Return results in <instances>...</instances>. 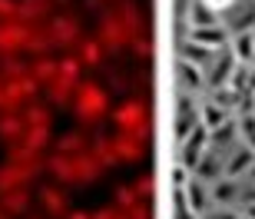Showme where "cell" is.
Returning a JSON list of instances; mask_svg holds the SVG:
<instances>
[{"label":"cell","mask_w":255,"mask_h":219,"mask_svg":"<svg viewBox=\"0 0 255 219\" xmlns=\"http://www.w3.org/2000/svg\"><path fill=\"white\" fill-rule=\"evenodd\" d=\"M70 106H73V116H76V123H80V126H96L106 113H110V96H106V90L100 83L83 80Z\"/></svg>","instance_id":"6da1fadb"},{"label":"cell","mask_w":255,"mask_h":219,"mask_svg":"<svg viewBox=\"0 0 255 219\" xmlns=\"http://www.w3.org/2000/svg\"><path fill=\"white\" fill-rule=\"evenodd\" d=\"M80 83H83V63H80L76 57H60V73H57V80L47 86L50 106L73 103V96H76V90H80Z\"/></svg>","instance_id":"7a4b0ae2"},{"label":"cell","mask_w":255,"mask_h":219,"mask_svg":"<svg viewBox=\"0 0 255 219\" xmlns=\"http://www.w3.org/2000/svg\"><path fill=\"white\" fill-rule=\"evenodd\" d=\"M113 123L120 133H129L136 136V140H146V133H149V116H146V103L142 100H136V96H129V100H123V103L113 110Z\"/></svg>","instance_id":"3957f363"},{"label":"cell","mask_w":255,"mask_h":219,"mask_svg":"<svg viewBox=\"0 0 255 219\" xmlns=\"http://www.w3.org/2000/svg\"><path fill=\"white\" fill-rule=\"evenodd\" d=\"M96 40L103 43V50H113V53H120L123 47H129V43H132L129 30H126V23H123V17H120V13H113V10L100 17V27H96Z\"/></svg>","instance_id":"277c9868"},{"label":"cell","mask_w":255,"mask_h":219,"mask_svg":"<svg viewBox=\"0 0 255 219\" xmlns=\"http://www.w3.org/2000/svg\"><path fill=\"white\" fill-rule=\"evenodd\" d=\"M47 30H50L53 47H60V50H66V47H73V43L83 40L80 17H73V13H53V17L47 20Z\"/></svg>","instance_id":"5b68a950"},{"label":"cell","mask_w":255,"mask_h":219,"mask_svg":"<svg viewBox=\"0 0 255 219\" xmlns=\"http://www.w3.org/2000/svg\"><path fill=\"white\" fill-rule=\"evenodd\" d=\"M30 37V23H23L20 17L0 20V57H13V53H23Z\"/></svg>","instance_id":"8992f818"},{"label":"cell","mask_w":255,"mask_h":219,"mask_svg":"<svg viewBox=\"0 0 255 219\" xmlns=\"http://www.w3.org/2000/svg\"><path fill=\"white\" fill-rule=\"evenodd\" d=\"M37 200H40V206H43V213L53 216V219H66L70 210H73V206H70V193L60 190V183H40Z\"/></svg>","instance_id":"52a82bcc"},{"label":"cell","mask_w":255,"mask_h":219,"mask_svg":"<svg viewBox=\"0 0 255 219\" xmlns=\"http://www.w3.org/2000/svg\"><path fill=\"white\" fill-rule=\"evenodd\" d=\"M179 146H182L179 163H182V166H189V170H196V166H199V160L206 156V150L212 146V140H209V130H206L202 123H199V126L192 130L189 136H186V140H182Z\"/></svg>","instance_id":"ba28073f"},{"label":"cell","mask_w":255,"mask_h":219,"mask_svg":"<svg viewBox=\"0 0 255 219\" xmlns=\"http://www.w3.org/2000/svg\"><path fill=\"white\" fill-rule=\"evenodd\" d=\"M103 176V163L96 160L93 153H76L73 156V186H93Z\"/></svg>","instance_id":"9c48e42d"},{"label":"cell","mask_w":255,"mask_h":219,"mask_svg":"<svg viewBox=\"0 0 255 219\" xmlns=\"http://www.w3.org/2000/svg\"><path fill=\"white\" fill-rule=\"evenodd\" d=\"M53 0H17V17L23 20V23H47L50 17H53Z\"/></svg>","instance_id":"30bf717a"},{"label":"cell","mask_w":255,"mask_h":219,"mask_svg":"<svg viewBox=\"0 0 255 219\" xmlns=\"http://www.w3.org/2000/svg\"><path fill=\"white\" fill-rule=\"evenodd\" d=\"M182 193H186V206H189L196 216H206L209 206H212V196H209V183H202L199 176H192V180L182 186Z\"/></svg>","instance_id":"8fae6325"},{"label":"cell","mask_w":255,"mask_h":219,"mask_svg":"<svg viewBox=\"0 0 255 219\" xmlns=\"http://www.w3.org/2000/svg\"><path fill=\"white\" fill-rule=\"evenodd\" d=\"M186 40H192V43H199V47H209V50H222L229 43V30L222 27V23H216V27H199V30H189L186 33Z\"/></svg>","instance_id":"7c38bea8"},{"label":"cell","mask_w":255,"mask_h":219,"mask_svg":"<svg viewBox=\"0 0 255 219\" xmlns=\"http://www.w3.org/2000/svg\"><path fill=\"white\" fill-rule=\"evenodd\" d=\"M192 176H199V180L209 183V186H212L219 176H226V160L216 153V146H209V150H206V156L199 160V166L192 170Z\"/></svg>","instance_id":"4fadbf2b"},{"label":"cell","mask_w":255,"mask_h":219,"mask_svg":"<svg viewBox=\"0 0 255 219\" xmlns=\"http://www.w3.org/2000/svg\"><path fill=\"white\" fill-rule=\"evenodd\" d=\"M37 180L33 173H27L23 166H17V163H0V193L7 190H20V186H30V183Z\"/></svg>","instance_id":"5bb4252c"},{"label":"cell","mask_w":255,"mask_h":219,"mask_svg":"<svg viewBox=\"0 0 255 219\" xmlns=\"http://www.w3.org/2000/svg\"><path fill=\"white\" fill-rule=\"evenodd\" d=\"M47 173L60 186H73V156L66 153H50L47 156Z\"/></svg>","instance_id":"9a60e30c"},{"label":"cell","mask_w":255,"mask_h":219,"mask_svg":"<svg viewBox=\"0 0 255 219\" xmlns=\"http://www.w3.org/2000/svg\"><path fill=\"white\" fill-rule=\"evenodd\" d=\"M30 186H20V190H7V193H0V210L7 213V216H23L30 206Z\"/></svg>","instance_id":"2e32d148"},{"label":"cell","mask_w":255,"mask_h":219,"mask_svg":"<svg viewBox=\"0 0 255 219\" xmlns=\"http://www.w3.org/2000/svg\"><path fill=\"white\" fill-rule=\"evenodd\" d=\"M209 196H212V203H216V206H229V203H236L239 196H242L239 180H232V176H219V180L209 186Z\"/></svg>","instance_id":"e0dca14e"},{"label":"cell","mask_w":255,"mask_h":219,"mask_svg":"<svg viewBox=\"0 0 255 219\" xmlns=\"http://www.w3.org/2000/svg\"><path fill=\"white\" fill-rule=\"evenodd\" d=\"M57 73H60V60L57 57H33L30 60V76L37 80L40 86H50L53 80H57Z\"/></svg>","instance_id":"ac0fdd59"},{"label":"cell","mask_w":255,"mask_h":219,"mask_svg":"<svg viewBox=\"0 0 255 219\" xmlns=\"http://www.w3.org/2000/svg\"><path fill=\"white\" fill-rule=\"evenodd\" d=\"M50 50H53V40H50L47 23H33V27H30V37H27L23 53H30V57H47Z\"/></svg>","instance_id":"d6986e66"},{"label":"cell","mask_w":255,"mask_h":219,"mask_svg":"<svg viewBox=\"0 0 255 219\" xmlns=\"http://www.w3.org/2000/svg\"><path fill=\"white\" fill-rule=\"evenodd\" d=\"M86 150H90V140H86V133H80V130H66L63 136L53 140V153L76 156V153H86Z\"/></svg>","instance_id":"ffe728a7"},{"label":"cell","mask_w":255,"mask_h":219,"mask_svg":"<svg viewBox=\"0 0 255 219\" xmlns=\"http://www.w3.org/2000/svg\"><path fill=\"white\" fill-rule=\"evenodd\" d=\"M27 133V123H23V116L20 113H0V140L3 143H20Z\"/></svg>","instance_id":"44dd1931"},{"label":"cell","mask_w":255,"mask_h":219,"mask_svg":"<svg viewBox=\"0 0 255 219\" xmlns=\"http://www.w3.org/2000/svg\"><path fill=\"white\" fill-rule=\"evenodd\" d=\"M252 166H255V150H249V146L242 143V146H239V150L226 160V176L239 180V176H242V173H249Z\"/></svg>","instance_id":"7402d4cb"},{"label":"cell","mask_w":255,"mask_h":219,"mask_svg":"<svg viewBox=\"0 0 255 219\" xmlns=\"http://www.w3.org/2000/svg\"><path fill=\"white\" fill-rule=\"evenodd\" d=\"M113 146H116L120 163H136V160H142V143L136 140V136H129V133H120V130H116Z\"/></svg>","instance_id":"603a6c76"},{"label":"cell","mask_w":255,"mask_h":219,"mask_svg":"<svg viewBox=\"0 0 255 219\" xmlns=\"http://www.w3.org/2000/svg\"><path fill=\"white\" fill-rule=\"evenodd\" d=\"M226 30H236V33H246V30H255V7H232L226 13Z\"/></svg>","instance_id":"cb8c5ba5"},{"label":"cell","mask_w":255,"mask_h":219,"mask_svg":"<svg viewBox=\"0 0 255 219\" xmlns=\"http://www.w3.org/2000/svg\"><path fill=\"white\" fill-rule=\"evenodd\" d=\"M239 60L236 57H216L212 60V70H209V86L216 90V86H226L229 80H232V73H236Z\"/></svg>","instance_id":"d4e9b609"},{"label":"cell","mask_w":255,"mask_h":219,"mask_svg":"<svg viewBox=\"0 0 255 219\" xmlns=\"http://www.w3.org/2000/svg\"><path fill=\"white\" fill-rule=\"evenodd\" d=\"M76 60H80L83 67H100V63H103V43L96 37H83L76 43Z\"/></svg>","instance_id":"484cf974"},{"label":"cell","mask_w":255,"mask_h":219,"mask_svg":"<svg viewBox=\"0 0 255 219\" xmlns=\"http://www.w3.org/2000/svg\"><path fill=\"white\" fill-rule=\"evenodd\" d=\"M229 120H232V113H229V110H222L219 103H212V100L199 106V123L206 126L209 133H212V130H219L222 123H229Z\"/></svg>","instance_id":"4316f807"},{"label":"cell","mask_w":255,"mask_h":219,"mask_svg":"<svg viewBox=\"0 0 255 219\" xmlns=\"http://www.w3.org/2000/svg\"><path fill=\"white\" fill-rule=\"evenodd\" d=\"M20 116H23V123H27V126H53V110H50V103L30 100Z\"/></svg>","instance_id":"83f0119b"},{"label":"cell","mask_w":255,"mask_h":219,"mask_svg":"<svg viewBox=\"0 0 255 219\" xmlns=\"http://www.w3.org/2000/svg\"><path fill=\"white\" fill-rule=\"evenodd\" d=\"M176 70H179V80H182V86H186V93H196L199 86L206 83V73H202V67H199V63H189V60L179 57Z\"/></svg>","instance_id":"f1b7e54d"},{"label":"cell","mask_w":255,"mask_h":219,"mask_svg":"<svg viewBox=\"0 0 255 219\" xmlns=\"http://www.w3.org/2000/svg\"><path fill=\"white\" fill-rule=\"evenodd\" d=\"M229 43H232V57H236L239 63H252V60H255V30L236 33Z\"/></svg>","instance_id":"f546056e"},{"label":"cell","mask_w":255,"mask_h":219,"mask_svg":"<svg viewBox=\"0 0 255 219\" xmlns=\"http://www.w3.org/2000/svg\"><path fill=\"white\" fill-rule=\"evenodd\" d=\"M90 153H93L96 160L103 163V170H110V166H120V156H116L113 136H96L93 143H90Z\"/></svg>","instance_id":"4dcf8cb0"},{"label":"cell","mask_w":255,"mask_h":219,"mask_svg":"<svg viewBox=\"0 0 255 219\" xmlns=\"http://www.w3.org/2000/svg\"><path fill=\"white\" fill-rule=\"evenodd\" d=\"M20 143L30 146V150H37V153H47L50 146H53V133H50V126H27V133H23Z\"/></svg>","instance_id":"1f68e13d"},{"label":"cell","mask_w":255,"mask_h":219,"mask_svg":"<svg viewBox=\"0 0 255 219\" xmlns=\"http://www.w3.org/2000/svg\"><path fill=\"white\" fill-rule=\"evenodd\" d=\"M219 53L209 47H199V43H192V40H186L182 43V60H189V63H199V67H212V60H216Z\"/></svg>","instance_id":"d6a6232c"},{"label":"cell","mask_w":255,"mask_h":219,"mask_svg":"<svg viewBox=\"0 0 255 219\" xmlns=\"http://www.w3.org/2000/svg\"><path fill=\"white\" fill-rule=\"evenodd\" d=\"M212 103H219L222 106V110H229V113H232V110H239V106H242V90H236V86H216V90H212Z\"/></svg>","instance_id":"836d02e7"},{"label":"cell","mask_w":255,"mask_h":219,"mask_svg":"<svg viewBox=\"0 0 255 219\" xmlns=\"http://www.w3.org/2000/svg\"><path fill=\"white\" fill-rule=\"evenodd\" d=\"M219 23V13H212V10L206 7V3H192L189 7V30H199V27H216Z\"/></svg>","instance_id":"e575fe53"},{"label":"cell","mask_w":255,"mask_h":219,"mask_svg":"<svg viewBox=\"0 0 255 219\" xmlns=\"http://www.w3.org/2000/svg\"><path fill=\"white\" fill-rule=\"evenodd\" d=\"M116 13L123 17L126 30H129V37H139V33H142V20H139L136 3H132V0H120V10H116Z\"/></svg>","instance_id":"d590c367"},{"label":"cell","mask_w":255,"mask_h":219,"mask_svg":"<svg viewBox=\"0 0 255 219\" xmlns=\"http://www.w3.org/2000/svg\"><path fill=\"white\" fill-rule=\"evenodd\" d=\"M27 73H30V63H27V60H20L17 53L0 60V76H3V80H23Z\"/></svg>","instance_id":"8d00e7d4"},{"label":"cell","mask_w":255,"mask_h":219,"mask_svg":"<svg viewBox=\"0 0 255 219\" xmlns=\"http://www.w3.org/2000/svg\"><path fill=\"white\" fill-rule=\"evenodd\" d=\"M236 133H239V120H229V123H222L219 130H212V133H209V140H212V146H226Z\"/></svg>","instance_id":"74e56055"},{"label":"cell","mask_w":255,"mask_h":219,"mask_svg":"<svg viewBox=\"0 0 255 219\" xmlns=\"http://www.w3.org/2000/svg\"><path fill=\"white\" fill-rule=\"evenodd\" d=\"M132 203H139L136 190H132V186H116V206H120V210H129Z\"/></svg>","instance_id":"f35d334b"},{"label":"cell","mask_w":255,"mask_h":219,"mask_svg":"<svg viewBox=\"0 0 255 219\" xmlns=\"http://www.w3.org/2000/svg\"><path fill=\"white\" fill-rule=\"evenodd\" d=\"M152 186H156V180H152V176H142V180L132 183V190H136V196H139V200H149V196H152Z\"/></svg>","instance_id":"ab89813d"},{"label":"cell","mask_w":255,"mask_h":219,"mask_svg":"<svg viewBox=\"0 0 255 219\" xmlns=\"http://www.w3.org/2000/svg\"><path fill=\"white\" fill-rule=\"evenodd\" d=\"M199 3H206L212 13H229L232 7H239V0H199Z\"/></svg>","instance_id":"60d3db41"},{"label":"cell","mask_w":255,"mask_h":219,"mask_svg":"<svg viewBox=\"0 0 255 219\" xmlns=\"http://www.w3.org/2000/svg\"><path fill=\"white\" fill-rule=\"evenodd\" d=\"M17 17V0H0V20Z\"/></svg>","instance_id":"b9f144b4"},{"label":"cell","mask_w":255,"mask_h":219,"mask_svg":"<svg viewBox=\"0 0 255 219\" xmlns=\"http://www.w3.org/2000/svg\"><path fill=\"white\" fill-rule=\"evenodd\" d=\"M126 216H129V219H149V210H146L142 203H132L129 210H126Z\"/></svg>","instance_id":"7bdbcfd3"},{"label":"cell","mask_w":255,"mask_h":219,"mask_svg":"<svg viewBox=\"0 0 255 219\" xmlns=\"http://www.w3.org/2000/svg\"><path fill=\"white\" fill-rule=\"evenodd\" d=\"M66 219H93V213H86V210H70V216Z\"/></svg>","instance_id":"ee69618b"},{"label":"cell","mask_w":255,"mask_h":219,"mask_svg":"<svg viewBox=\"0 0 255 219\" xmlns=\"http://www.w3.org/2000/svg\"><path fill=\"white\" fill-rule=\"evenodd\" d=\"M176 219H202V216H196L192 210H176Z\"/></svg>","instance_id":"f6af8a7d"},{"label":"cell","mask_w":255,"mask_h":219,"mask_svg":"<svg viewBox=\"0 0 255 219\" xmlns=\"http://www.w3.org/2000/svg\"><path fill=\"white\" fill-rule=\"evenodd\" d=\"M83 7L86 10H100V0H83Z\"/></svg>","instance_id":"bcb514c9"},{"label":"cell","mask_w":255,"mask_h":219,"mask_svg":"<svg viewBox=\"0 0 255 219\" xmlns=\"http://www.w3.org/2000/svg\"><path fill=\"white\" fill-rule=\"evenodd\" d=\"M246 216H249V219H255V203H246Z\"/></svg>","instance_id":"7dc6e473"},{"label":"cell","mask_w":255,"mask_h":219,"mask_svg":"<svg viewBox=\"0 0 255 219\" xmlns=\"http://www.w3.org/2000/svg\"><path fill=\"white\" fill-rule=\"evenodd\" d=\"M249 90H255V73H249Z\"/></svg>","instance_id":"c3c4849f"},{"label":"cell","mask_w":255,"mask_h":219,"mask_svg":"<svg viewBox=\"0 0 255 219\" xmlns=\"http://www.w3.org/2000/svg\"><path fill=\"white\" fill-rule=\"evenodd\" d=\"M0 219H13V216H7V213H3V210H0Z\"/></svg>","instance_id":"681fc988"},{"label":"cell","mask_w":255,"mask_h":219,"mask_svg":"<svg viewBox=\"0 0 255 219\" xmlns=\"http://www.w3.org/2000/svg\"><path fill=\"white\" fill-rule=\"evenodd\" d=\"M249 176H252V180H255V166H252V170H249Z\"/></svg>","instance_id":"f907efd6"},{"label":"cell","mask_w":255,"mask_h":219,"mask_svg":"<svg viewBox=\"0 0 255 219\" xmlns=\"http://www.w3.org/2000/svg\"><path fill=\"white\" fill-rule=\"evenodd\" d=\"M252 110H255V90H252Z\"/></svg>","instance_id":"816d5d0a"},{"label":"cell","mask_w":255,"mask_h":219,"mask_svg":"<svg viewBox=\"0 0 255 219\" xmlns=\"http://www.w3.org/2000/svg\"><path fill=\"white\" fill-rule=\"evenodd\" d=\"M30 219H43V216H30Z\"/></svg>","instance_id":"f5cc1de1"},{"label":"cell","mask_w":255,"mask_h":219,"mask_svg":"<svg viewBox=\"0 0 255 219\" xmlns=\"http://www.w3.org/2000/svg\"><path fill=\"white\" fill-rule=\"evenodd\" d=\"M0 86H3V76H0Z\"/></svg>","instance_id":"db71d44e"}]
</instances>
